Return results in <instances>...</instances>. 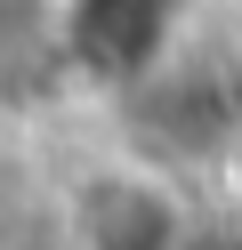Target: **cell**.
Segmentation results:
<instances>
[{
	"mask_svg": "<svg viewBox=\"0 0 242 250\" xmlns=\"http://www.w3.org/2000/svg\"><path fill=\"white\" fill-rule=\"evenodd\" d=\"M73 250H194V202L170 162H89L65 194Z\"/></svg>",
	"mask_w": 242,
	"mask_h": 250,
	"instance_id": "6da1fadb",
	"label": "cell"
},
{
	"mask_svg": "<svg viewBox=\"0 0 242 250\" xmlns=\"http://www.w3.org/2000/svg\"><path fill=\"white\" fill-rule=\"evenodd\" d=\"M194 41V0H57V49L81 81L137 97Z\"/></svg>",
	"mask_w": 242,
	"mask_h": 250,
	"instance_id": "7a4b0ae2",
	"label": "cell"
}]
</instances>
